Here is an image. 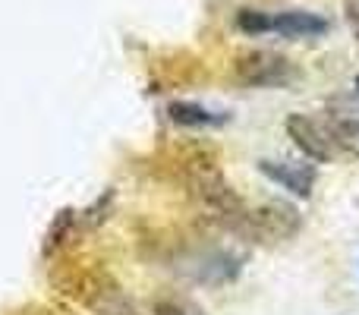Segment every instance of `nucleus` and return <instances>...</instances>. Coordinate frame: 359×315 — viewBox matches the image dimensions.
<instances>
[{"instance_id":"nucleus-1","label":"nucleus","mask_w":359,"mask_h":315,"mask_svg":"<svg viewBox=\"0 0 359 315\" xmlns=\"http://www.w3.org/2000/svg\"><path fill=\"white\" fill-rule=\"evenodd\" d=\"M189 192L205 208V215L215 217L221 227L240 234V224L246 217V205L230 189L221 167L211 164V161H189Z\"/></svg>"},{"instance_id":"nucleus-2","label":"nucleus","mask_w":359,"mask_h":315,"mask_svg":"<svg viewBox=\"0 0 359 315\" xmlns=\"http://www.w3.org/2000/svg\"><path fill=\"white\" fill-rule=\"evenodd\" d=\"M233 76L246 88H287L299 82V69L278 51H249L236 60Z\"/></svg>"},{"instance_id":"nucleus-3","label":"nucleus","mask_w":359,"mask_h":315,"mask_svg":"<svg viewBox=\"0 0 359 315\" xmlns=\"http://www.w3.org/2000/svg\"><path fill=\"white\" fill-rule=\"evenodd\" d=\"M299 211L287 202H268L262 208L249 211L240 224V234L255 243H280L299 234Z\"/></svg>"},{"instance_id":"nucleus-4","label":"nucleus","mask_w":359,"mask_h":315,"mask_svg":"<svg viewBox=\"0 0 359 315\" xmlns=\"http://www.w3.org/2000/svg\"><path fill=\"white\" fill-rule=\"evenodd\" d=\"M82 303L98 315H139L136 303L120 290L117 281L101 272L86 274V281H82Z\"/></svg>"},{"instance_id":"nucleus-5","label":"nucleus","mask_w":359,"mask_h":315,"mask_svg":"<svg viewBox=\"0 0 359 315\" xmlns=\"http://www.w3.org/2000/svg\"><path fill=\"white\" fill-rule=\"evenodd\" d=\"M284 130L290 133L297 149L309 161H316V164H325V161H331L337 155L331 139H328V133H325V123L306 117V114H290V117L284 120Z\"/></svg>"},{"instance_id":"nucleus-6","label":"nucleus","mask_w":359,"mask_h":315,"mask_svg":"<svg viewBox=\"0 0 359 315\" xmlns=\"http://www.w3.org/2000/svg\"><path fill=\"white\" fill-rule=\"evenodd\" d=\"M259 170L265 173L268 180H274L278 186H284V189H290L293 196L299 199H309L312 196V186H316V164H303V161H259Z\"/></svg>"},{"instance_id":"nucleus-7","label":"nucleus","mask_w":359,"mask_h":315,"mask_svg":"<svg viewBox=\"0 0 359 315\" xmlns=\"http://www.w3.org/2000/svg\"><path fill=\"white\" fill-rule=\"evenodd\" d=\"M331 22L318 13L309 10H284V13H268V35L280 38H322L328 35Z\"/></svg>"},{"instance_id":"nucleus-8","label":"nucleus","mask_w":359,"mask_h":315,"mask_svg":"<svg viewBox=\"0 0 359 315\" xmlns=\"http://www.w3.org/2000/svg\"><path fill=\"white\" fill-rule=\"evenodd\" d=\"M325 133H328L334 152H347L359 158V117L353 114H331L325 120Z\"/></svg>"},{"instance_id":"nucleus-9","label":"nucleus","mask_w":359,"mask_h":315,"mask_svg":"<svg viewBox=\"0 0 359 315\" xmlns=\"http://www.w3.org/2000/svg\"><path fill=\"white\" fill-rule=\"evenodd\" d=\"M168 117L180 126H221V123H227L224 114H211L208 107L196 105V101H170Z\"/></svg>"},{"instance_id":"nucleus-10","label":"nucleus","mask_w":359,"mask_h":315,"mask_svg":"<svg viewBox=\"0 0 359 315\" xmlns=\"http://www.w3.org/2000/svg\"><path fill=\"white\" fill-rule=\"evenodd\" d=\"M236 25L246 35H268V13L265 10H240L236 13Z\"/></svg>"},{"instance_id":"nucleus-11","label":"nucleus","mask_w":359,"mask_h":315,"mask_svg":"<svg viewBox=\"0 0 359 315\" xmlns=\"http://www.w3.org/2000/svg\"><path fill=\"white\" fill-rule=\"evenodd\" d=\"M69 224H73V211H69V208L60 211V215L54 217L48 236H44V255H50V253H54V246H60L63 236H67V230H69Z\"/></svg>"},{"instance_id":"nucleus-12","label":"nucleus","mask_w":359,"mask_h":315,"mask_svg":"<svg viewBox=\"0 0 359 315\" xmlns=\"http://www.w3.org/2000/svg\"><path fill=\"white\" fill-rule=\"evenodd\" d=\"M151 315H189L183 309V306H177V303H158L155 309H151Z\"/></svg>"},{"instance_id":"nucleus-13","label":"nucleus","mask_w":359,"mask_h":315,"mask_svg":"<svg viewBox=\"0 0 359 315\" xmlns=\"http://www.w3.org/2000/svg\"><path fill=\"white\" fill-rule=\"evenodd\" d=\"M347 19H350V25H353L356 35H359V0H350L347 4Z\"/></svg>"},{"instance_id":"nucleus-14","label":"nucleus","mask_w":359,"mask_h":315,"mask_svg":"<svg viewBox=\"0 0 359 315\" xmlns=\"http://www.w3.org/2000/svg\"><path fill=\"white\" fill-rule=\"evenodd\" d=\"M356 92H359V76H356Z\"/></svg>"}]
</instances>
